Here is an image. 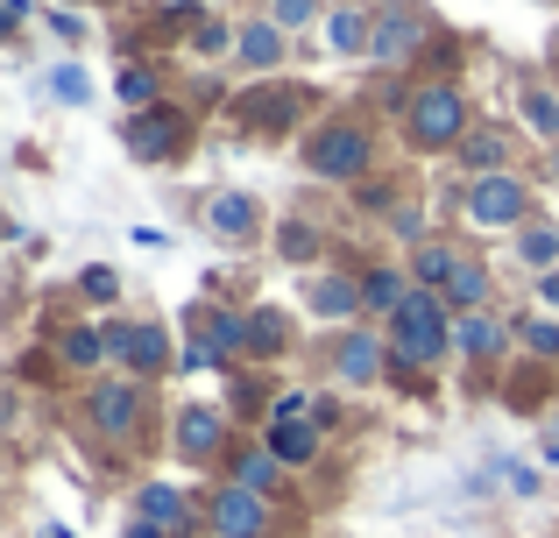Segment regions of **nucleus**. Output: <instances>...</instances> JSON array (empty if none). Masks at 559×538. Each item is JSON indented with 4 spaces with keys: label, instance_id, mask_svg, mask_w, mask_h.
<instances>
[{
    "label": "nucleus",
    "instance_id": "nucleus-9",
    "mask_svg": "<svg viewBox=\"0 0 559 538\" xmlns=\"http://www.w3.org/2000/svg\"><path fill=\"white\" fill-rule=\"evenodd\" d=\"M142 525H156V531H185V497L178 489H142Z\"/></svg>",
    "mask_w": 559,
    "mask_h": 538
},
{
    "label": "nucleus",
    "instance_id": "nucleus-25",
    "mask_svg": "<svg viewBox=\"0 0 559 538\" xmlns=\"http://www.w3.org/2000/svg\"><path fill=\"white\" fill-rule=\"evenodd\" d=\"M496 156H503V135H496V128L467 135V164H496Z\"/></svg>",
    "mask_w": 559,
    "mask_h": 538
},
{
    "label": "nucleus",
    "instance_id": "nucleus-5",
    "mask_svg": "<svg viewBox=\"0 0 559 538\" xmlns=\"http://www.w3.org/2000/svg\"><path fill=\"white\" fill-rule=\"evenodd\" d=\"M467 206H475V220H481V227H503V220H518L524 192H518V184L503 178V170H489V178L475 184V199H467Z\"/></svg>",
    "mask_w": 559,
    "mask_h": 538
},
{
    "label": "nucleus",
    "instance_id": "nucleus-34",
    "mask_svg": "<svg viewBox=\"0 0 559 538\" xmlns=\"http://www.w3.org/2000/svg\"><path fill=\"white\" fill-rule=\"evenodd\" d=\"M43 538H71V531H43Z\"/></svg>",
    "mask_w": 559,
    "mask_h": 538
},
{
    "label": "nucleus",
    "instance_id": "nucleus-19",
    "mask_svg": "<svg viewBox=\"0 0 559 538\" xmlns=\"http://www.w3.org/2000/svg\"><path fill=\"white\" fill-rule=\"evenodd\" d=\"M447 290H453L461 304H481V298H489V276H481L475 263H461V270H453V284H447Z\"/></svg>",
    "mask_w": 559,
    "mask_h": 538
},
{
    "label": "nucleus",
    "instance_id": "nucleus-1",
    "mask_svg": "<svg viewBox=\"0 0 559 538\" xmlns=\"http://www.w3.org/2000/svg\"><path fill=\"white\" fill-rule=\"evenodd\" d=\"M390 340H396V355H404V361H432L439 347H453L447 326H439V304L432 298H411L404 312L390 319Z\"/></svg>",
    "mask_w": 559,
    "mask_h": 538
},
{
    "label": "nucleus",
    "instance_id": "nucleus-28",
    "mask_svg": "<svg viewBox=\"0 0 559 538\" xmlns=\"http://www.w3.org/2000/svg\"><path fill=\"white\" fill-rule=\"evenodd\" d=\"M150 93H156L150 71H128V79H121V99H150Z\"/></svg>",
    "mask_w": 559,
    "mask_h": 538
},
{
    "label": "nucleus",
    "instance_id": "nucleus-18",
    "mask_svg": "<svg viewBox=\"0 0 559 538\" xmlns=\"http://www.w3.org/2000/svg\"><path fill=\"white\" fill-rule=\"evenodd\" d=\"M355 298H361V290H355V284H341V276L312 284V304H319V312H355Z\"/></svg>",
    "mask_w": 559,
    "mask_h": 538
},
{
    "label": "nucleus",
    "instance_id": "nucleus-6",
    "mask_svg": "<svg viewBox=\"0 0 559 538\" xmlns=\"http://www.w3.org/2000/svg\"><path fill=\"white\" fill-rule=\"evenodd\" d=\"M107 347H114V355H128L135 369H156V361L170 355V347H164V333H156V326H114V333H107Z\"/></svg>",
    "mask_w": 559,
    "mask_h": 538
},
{
    "label": "nucleus",
    "instance_id": "nucleus-32",
    "mask_svg": "<svg viewBox=\"0 0 559 538\" xmlns=\"http://www.w3.org/2000/svg\"><path fill=\"white\" fill-rule=\"evenodd\" d=\"M128 538H164V531H156V525H135V531H128Z\"/></svg>",
    "mask_w": 559,
    "mask_h": 538
},
{
    "label": "nucleus",
    "instance_id": "nucleus-13",
    "mask_svg": "<svg viewBox=\"0 0 559 538\" xmlns=\"http://www.w3.org/2000/svg\"><path fill=\"white\" fill-rule=\"evenodd\" d=\"M213 227L219 235H248V227H255V199H241V192L213 199Z\"/></svg>",
    "mask_w": 559,
    "mask_h": 538
},
{
    "label": "nucleus",
    "instance_id": "nucleus-27",
    "mask_svg": "<svg viewBox=\"0 0 559 538\" xmlns=\"http://www.w3.org/2000/svg\"><path fill=\"white\" fill-rule=\"evenodd\" d=\"M333 43H341V50H355V43H361V14H333Z\"/></svg>",
    "mask_w": 559,
    "mask_h": 538
},
{
    "label": "nucleus",
    "instance_id": "nucleus-2",
    "mask_svg": "<svg viewBox=\"0 0 559 538\" xmlns=\"http://www.w3.org/2000/svg\"><path fill=\"white\" fill-rule=\"evenodd\" d=\"M411 128H418V142H453L461 135V93L453 85H432V93H418V107H411Z\"/></svg>",
    "mask_w": 559,
    "mask_h": 538
},
{
    "label": "nucleus",
    "instance_id": "nucleus-33",
    "mask_svg": "<svg viewBox=\"0 0 559 538\" xmlns=\"http://www.w3.org/2000/svg\"><path fill=\"white\" fill-rule=\"evenodd\" d=\"M546 298H552V304H559V276H552V284H546Z\"/></svg>",
    "mask_w": 559,
    "mask_h": 538
},
{
    "label": "nucleus",
    "instance_id": "nucleus-21",
    "mask_svg": "<svg viewBox=\"0 0 559 538\" xmlns=\"http://www.w3.org/2000/svg\"><path fill=\"white\" fill-rule=\"evenodd\" d=\"M524 113H532V128H538V135H559V99H546V93H524Z\"/></svg>",
    "mask_w": 559,
    "mask_h": 538
},
{
    "label": "nucleus",
    "instance_id": "nucleus-12",
    "mask_svg": "<svg viewBox=\"0 0 559 538\" xmlns=\"http://www.w3.org/2000/svg\"><path fill=\"white\" fill-rule=\"evenodd\" d=\"M361 298H369L376 312H390V319H396V312L411 304V290H404V276H396V270H376L369 284H361Z\"/></svg>",
    "mask_w": 559,
    "mask_h": 538
},
{
    "label": "nucleus",
    "instance_id": "nucleus-15",
    "mask_svg": "<svg viewBox=\"0 0 559 538\" xmlns=\"http://www.w3.org/2000/svg\"><path fill=\"white\" fill-rule=\"evenodd\" d=\"M284 340H290L284 312H255V319H248V347H255V355H276Z\"/></svg>",
    "mask_w": 559,
    "mask_h": 538
},
{
    "label": "nucleus",
    "instance_id": "nucleus-8",
    "mask_svg": "<svg viewBox=\"0 0 559 538\" xmlns=\"http://www.w3.org/2000/svg\"><path fill=\"white\" fill-rule=\"evenodd\" d=\"M128 150L135 156H170L178 150V113H142V121L128 128Z\"/></svg>",
    "mask_w": 559,
    "mask_h": 538
},
{
    "label": "nucleus",
    "instance_id": "nucleus-23",
    "mask_svg": "<svg viewBox=\"0 0 559 538\" xmlns=\"http://www.w3.org/2000/svg\"><path fill=\"white\" fill-rule=\"evenodd\" d=\"M453 270H461V263H453V249H425L418 255V276H432V284H453Z\"/></svg>",
    "mask_w": 559,
    "mask_h": 538
},
{
    "label": "nucleus",
    "instance_id": "nucleus-11",
    "mask_svg": "<svg viewBox=\"0 0 559 538\" xmlns=\"http://www.w3.org/2000/svg\"><path fill=\"white\" fill-rule=\"evenodd\" d=\"M178 440H185V454H191V461H205V454L219 446V411H185Z\"/></svg>",
    "mask_w": 559,
    "mask_h": 538
},
{
    "label": "nucleus",
    "instance_id": "nucleus-31",
    "mask_svg": "<svg viewBox=\"0 0 559 538\" xmlns=\"http://www.w3.org/2000/svg\"><path fill=\"white\" fill-rule=\"evenodd\" d=\"M284 255H298V263H305V255H312V235H305V227H284Z\"/></svg>",
    "mask_w": 559,
    "mask_h": 538
},
{
    "label": "nucleus",
    "instance_id": "nucleus-30",
    "mask_svg": "<svg viewBox=\"0 0 559 538\" xmlns=\"http://www.w3.org/2000/svg\"><path fill=\"white\" fill-rule=\"evenodd\" d=\"M85 298L107 304V298H114V276H107V270H85Z\"/></svg>",
    "mask_w": 559,
    "mask_h": 538
},
{
    "label": "nucleus",
    "instance_id": "nucleus-4",
    "mask_svg": "<svg viewBox=\"0 0 559 538\" xmlns=\"http://www.w3.org/2000/svg\"><path fill=\"white\" fill-rule=\"evenodd\" d=\"M213 525L227 531V538H262V525H270V511H262V497H255V489H219V503H213Z\"/></svg>",
    "mask_w": 559,
    "mask_h": 538
},
{
    "label": "nucleus",
    "instance_id": "nucleus-29",
    "mask_svg": "<svg viewBox=\"0 0 559 538\" xmlns=\"http://www.w3.org/2000/svg\"><path fill=\"white\" fill-rule=\"evenodd\" d=\"M305 14H312V0H276V22H284V28H298Z\"/></svg>",
    "mask_w": 559,
    "mask_h": 538
},
{
    "label": "nucleus",
    "instance_id": "nucleus-3",
    "mask_svg": "<svg viewBox=\"0 0 559 538\" xmlns=\"http://www.w3.org/2000/svg\"><path fill=\"white\" fill-rule=\"evenodd\" d=\"M312 164L326 170V178H355V170L369 164V135H361V128H326V135L312 142Z\"/></svg>",
    "mask_w": 559,
    "mask_h": 538
},
{
    "label": "nucleus",
    "instance_id": "nucleus-16",
    "mask_svg": "<svg viewBox=\"0 0 559 538\" xmlns=\"http://www.w3.org/2000/svg\"><path fill=\"white\" fill-rule=\"evenodd\" d=\"M496 340H503V333H496L489 319H461V326H453V347H461V355H489Z\"/></svg>",
    "mask_w": 559,
    "mask_h": 538
},
{
    "label": "nucleus",
    "instance_id": "nucleus-22",
    "mask_svg": "<svg viewBox=\"0 0 559 538\" xmlns=\"http://www.w3.org/2000/svg\"><path fill=\"white\" fill-rule=\"evenodd\" d=\"M241 57H248V64H276V28H248Z\"/></svg>",
    "mask_w": 559,
    "mask_h": 538
},
{
    "label": "nucleus",
    "instance_id": "nucleus-24",
    "mask_svg": "<svg viewBox=\"0 0 559 538\" xmlns=\"http://www.w3.org/2000/svg\"><path fill=\"white\" fill-rule=\"evenodd\" d=\"M559 255V235L552 227H532V235H524V263H552Z\"/></svg>",
    "mask_w": 559,
    "mask_h": 538
},
{
    "label": "nucleus",
    "instance_id": "nucleus-17",
    "mask_svg": "<svg viewBox=\"0 0 559 538\" xmlns=\"http://www.w3.org/2000/svg\"><path fill=\"white\" fill-rule=\"evenodd\" d=\"M319 432L312 426H276V461H312Z\"/></svg>",
    "mask_w": 559,
    "mask_h": 538
},
{
    "label": "nucleus",
    "instance_id": "nucleus-7",
    "mask_svg": "<svg viewBox=\"0 0 559 538\" xmlns=\"http://www.w3.org/2000/svg\"><path fill=\"white\" fill-rule=\"evenodd\" d=\"M135 383H107L93 397V418H99V432H135Z\"/></svg>",
    "mask_w": 559,
    "mask_h": 538
},
{
    "label": "nucleus",
    "instance_id": "nucleus-26",
    "mask_svg": "<svg viewBox=\"0 0 559 538\" xmlns=\"http://www.w3.org/2000/svg\"><path fill=\"white\" fill-rule=\"evenodd\" d=\"M99 347H107L99 333H64V355L79 361V369H85V361H99Z\"/></svg>",
    "mask_w": 559,
    "mask_h": 538
},
{
    "label": "nucleus",
    "instance_id": "nucleus-14",
    "mask_svg": "<svg viewBox=\"0 0 559 538\" xmlns=\"http://www.w3.org/2000/svg\"><path fill=\"white\" fill-rule=\"evenodd\" d=\"M376 347L382 340H369V333H355V340L341 347V375H347V383H369V375H376Z\"/></svg>",
    "mask_w": 559,
    "mask_h": 538
},
{
    "label": "nucleus",
    "instance_id": "nucleus-10",
    "mask_svg": "<svg viewBox=\"0 0 559 538\" xmlns=\"http://www.w3.org/2000/svg\"><path fill=\"white\" fill-rule=\"evenodd\" d=\"M418 14H382V28H376V57H404V50H418Z\"/></svg>",
    "mask_w": 559,
    "mask_h": 538
},
{
    "label": "nucleus",
    "instance_id": "nucleus-20",
    "mask_svg": "<svg viewBox=\"0 0 559 538\" xmlns=\"http://www.w3.org/2000/svg\"><path fill=\"white\" fill-rule=\"evenodd\" d=\"M270 482H276V454H241V489H255V497H262Z\"/></svg>",
    "mask_w": 559,
    "mask_h": 538
}]
</instances>
